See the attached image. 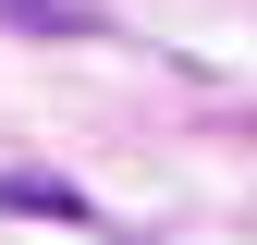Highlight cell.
<instances>
[{
  "label": "cell",
  "mask_w": 257,
  "mask_h": 245,
  "mask_svg": "<svg viewBox=\"0 0 257 245\" xmlns=\"http://www.w3.org/2000/svg\"><path fill=\"white\" fill-rule=\"evenodd\" d=\"M0 221H49V233H98V196H86V184H61V172H25V160H0Z\"/></svg>",
  "instance_id": "1"
},
{
  "label": "cell",
  "mask_w": 257,
  "mask_h": 245,
  "mask_svg": "<svg viewBox=\"0 0 257 245\" xmlns=\"http://www.w3.org/2000/svg\"><path fill=\"white\" fill-rule=\"evenodd\" d=\"M0 37H110L98 0H0Z\"/></svg>",
  "instance_id": "2"
}]
</instances>
